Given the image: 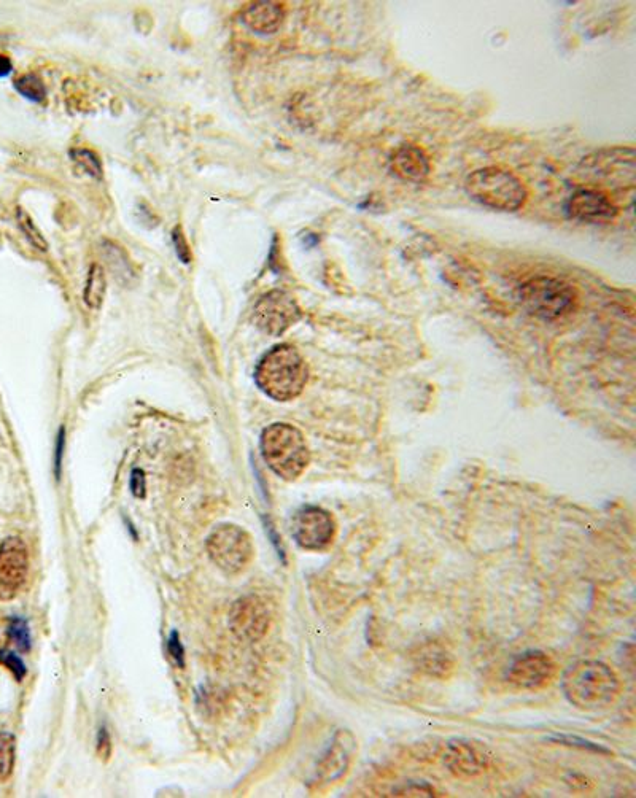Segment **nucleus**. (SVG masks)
Wrapping results in <instances>:
<instances>
[{"label":"nucleus","instance_id":"obj_8","mask_svg":"<svg viewBox=\"0 0 636 798\" xmlns=\"http://www.w3.org/2000/svg\"><path fill=\"white\" fill-rule=\"evenodd\" d=\"M301 317L298 303L287 291H269L253 307V323L269 336H282Z\"/></svg>","mask_w":636,"mask_h":798},{"label":"nucleus","instance_id":"obj_6","mask_svg":"<svg viewBox=\"0 0 636 798\" xmlns=\"http://www.w3.org/2000/svg\"><path fill=\"white\" fill-rule=\"evenodd\" d=\"M206 547L215 565L226 574H241L252 562V538L233 523L218 525L207 538Z\"/></svg>","mask_w":636,"mask_h":798},{"label":"nucleus","instance_id":"obj_13","mask_svg":"<svg viewBox=\"0 0 636 798\" xmlns=\"http://www.w3.org/2000/svg\"><path fill=\"white\" fill-rule=\"evenodd\" d=\"M271 622L268 608L258 597H245L234 603L229 614V627L237 638L258 641L266 635Z\"/></svg>","mask_w":636,"mask_h":798},{"label":"nucleus","instance_id":"obj_14","mask_svg":"<svg viewBox=\"0 0 636 798\" xmlns=\"http://www.w3.org/2000/svg\"><path fill=\"white\" fill-rule=\"evenodd\" d=\"M388 169L403 182L422 183L430 175L431 166L422 148L403 144L388 159Z\"/></svg>","mask_w":636,"mask_h":798},{"label":"nucleus","instance_id":"obj_23","mask_svg":"<svg viewBox=\"0 0 636 798\" xmlns=\"http://www.w3.org/2000/svg\"><path fill=\"white\" fill-rule=\"evenodd\" d=\"M0 663H2L5 668L12 671L16 681H23L24 676H26V667H24L23 660H21L15 652L0 651Z\"/></svg>","mask_w":636,"mask_h":798},{"label":"nucleus","instance_id":"obj_11","mask_svg":"<svg viewBox=\"0 0 636 798\" xmlns=\"http://www.w3.org/2000/svg\"><path fill=\"white\" fill-rule=\"evenodd\" d=\"M29 554L23 539L7 538L0 544V600L10 601L28 578Z\"/></svg>","mask_w":636,"mask_h":798},{"label":"nucleus","instance_id":"obj_26","mask_svg":"<svg viewBox=\"0 0 636 798\" xmlns=\"http://www.w3.org/2000/svg\"><path fill=\"white\" fill-rule=\"evenodd\" d=\"M129 487H131L132 495L144 500L145 495H147V481H145V473L142 469H132Z\"/></svg>","mask_w":636,"mask_h":798},{"label":"nucleus","instance_id":"obj_12","mask_svg":"<svg viewBox=\"0 0 636 798\" xmlns=\"http://www.w3.org/2000/svg\"><path fill=\"white\" fill-rule=\"evenodd\" d=\"M565 212L571 220L587 225H605L619 214V207L602 190L582 188L574 191L565 204Z\"/></svg>","mask_w":636,"mask_h":798},{"label":"nucleus","instance_id":"obj_18","mask_svg":"<svg viewBox=\"0 0 636 798\" xmlns=\"http://www.w3.org/2000/svg\"><path fill=\"white\" fill-rule=\"evenodd\" d=\"M16 760V741L12 733H0V783L12 776Z\"/></svg>","mask_w":636,"mask_h":798},{"label":"nucleus","instance_id":"obj_9","mask_svg":"<svg viewBox=\"0 0 636 798\" xmlns=\"http://www.w3.org/2000/svg\"><path fill=\"white\" fill-rule=\"evenodd\" d=\"M357 740L353 733L346 729H339L331 738L328 748L318 760L315 768L312 786L317 791H322L331 784L338 783L346 775L357 754Z\"/></svg>","mask_w":636,"mask_h":798},{"label":"nucleus","instance_id":"obj_1","mask_svg":"<svg viewBox=\"0 0 636 798\" xmlns=\"http://www.w3.org/2000/svg\"><path fill=\"white\" fill-rule=\"evenodd\" d=\"M563 695L574 708L600 711L619 697V678L600 660H579L568 667L562 678Z\"/></svg>","mask_w":636,"mask_h":798},{"label":"nucleus","instance_id":"obj_3","mask_svg":"<svg viewBox=\"0 0 636 798\" xmlns=\"http://www.w3.org/2000/svg\"><path fill=\"white\" fill-rule=\"evenodd\" d=\"M261 454L272 473L293 482L303 476L311 463L304 434L288 423H272L261 433Z\"/></svg>","mask_w":636,"mask_h":798},{"label":"nucleus","instance_id":"obj_29","mask_svg":"<svg viewBox=\"0 0 636 798\" xmlns=\"http://www.w3.org/2000/svg\"><path fill=\"white\" fill-rule=\"evenodd\" d=\"M13 64L7 56L0 55V78L8 77L12 74Z\"/></svg>","mask_w":636,"mask_h":798},{"label":"nucleus","instance_id":"obj_16","mask_svg":"<svg viewBox=\"0 0 636 798\" xmlns=\"http://www.w3.org/2000/svg\"><path fill=\"white\" fill-rule=\"evenodd\" d=\"M241 21L256 34H276L284 24L285 8L279 2H269V0L252 2L242 8Z\"/></svg>","mask_w":636,"mask_h":798},{"label":"nucleus","instance_id":"obj_2","mask_svg":"<svg viewBox=\"0 0 636 798\" xmlns=\"http://www.w3.org/2000/svg\"><path fill=\"white\" fill-rule=\"evenodd\" d=\"M309 380V366L293 345L280 344L264 353L255 369L261 392L280 403L298 398Z\"/></svg>","mask_w":636,"mask_h":798},{"label":"nucleus","instance_id":"obj_10","mask_svg":"<svg viewBox=\"0 0 636 798\" xmlns=\"http://www.w3.org/2000/svg\"><path fill=\"white\" fill-rule=\"evenodd\" d=\"M557 671L559 667L551 655L543 651H527L512 660L506 679L519 689L538 690L549 686Z\"/></svg>","mask_w":636,"mask_h":798},{"label":"nucleus","instance_id":"obj_15","mask_svg":"<svg viewBox=\"0 0 636 798\" xmlns=\"http://www.w3.org/2000/svg\"><path fill=\"white\" fill-rule=\"evenodd\" d=\"M444 759L450 771L466 778L479 775L489 765L487 752L477 744L465 740L450 741Z\"/></svg>","mask_w":636,"mask_h":798},{"label":"nucleus","instance_id":"obj_21","mask_svg":"<svg viewBox=\"0 0 636 798\" xmlns=\"http://www.w3.org/2000/svg\"><path fill=\"white\" fill-rule=\"evenodd\" d=\"M8 636L13 643L20 647L21 651L28 652L31 649V632H29L28 622L21 617H12L7 630Z\"/></svg>","mask_w":636,"mask_h":798},{"label":"nucleus","instance_id":"obj_19","mask_svg":"<svg viewBox=\"0 0 636 798\" xmlns=\"http://www.w3.org/2000/svg\"><path fill=\"white\" fill-rule=\"evenodd\" d=\"M13 86L21 96L26 97L28 101L37 102V104L45 101V97H47V88L43 85L42 80L34 74L23 75L15 80Z\"/></svg>","mask_w":636,"mask_h":798},{"label":"nucleus","instance_id":"obj_24","mask_svg":"<svg viewBox=\"0 0 636 798\" xmlns=\"http://www.w3.org/2000/svg\"><path fill=\"white\" fill-rule=\"evenodd\" d=\"M167 651L171 654L174 663H177V667H185V649H183L179 633L172 632L171 635H169V640H167Z\"/></svg>","mask_w":636,"mask_h":798},{"label":"nucleus","instance_id":"obj_27","mask_svg":"<svg viewBox=\"0 0 636 798\" xmlns=\"http://www.w3.org/2000/svg\"><path fill=\"white\" fill-rule=\"evenodd\" d=\"M97 752L104 760H109L112 754V740H110L109 730L105 725H102L97 733Z\"/></svg>","mask_w":636,"mask_h":798},{"label":"nucleus","instance_id":"obj_28","mask_svg":"<svg viewBox=\"0 0 636 798\" xmlns=\"http://www.w3.org/2000/svg\"><path fill=\"white\" fill-rule=\"evenodd\" d=\"M66 436H64V428H61V433L58 434V446H56V460H55V471H56V479L61 477V465H63V454H64V442H66Z\"/></svg>","mask_w":636,"mask_h":798},{"label":"nucleus","instance_id":"obj_7","mask_svg":"<svg viewBox=\"0 0 636 798\" xmlns=\"http://www.w3.org/2000/svg\"><path fill=\"white\" fill-rule=\"evenodd\" d=\"M338 533L331 512L318 506L298 509L291 520V535L301 549L312 552L326 551Z\"/></svg>","mask_w":636,"mask_h":798},{"label":"nucleus","instance_id":"obj_22","mask_svg":"<svg viewBox=\"0 0 636 798\" xmlns=\"http://www.w3.org/2000/svg\"><path fill=\"white\" fill-rule=\"evenodd\" d=\"M70 156L74 159L75 163L78 166L83 167L91 177L94 179H101L102 177V166L101 161L97 158V155H94L93 152L90 150H72L70 152Z\"/></svg>","mask_w":636,"mask_h":798},{"label":"nucleus","instance_id":"obj_25","mask_svg":"<svg viewBox=\"0 0 636 798\" xmlns=\"http://www.w3.org/2000/svg\"><path fill=\"white\" fill-rule=\"evenodd\" d=\"M172 242H174L175 253H177V256H179V260L185 264L190 263V248H188L187 239H185V236H183L182 228H180V226H177V228L172 231Z\"/></svg>","mask_w":636,"mask_h":798},{"label":"nucleus","instance_id":"obj_20","mask_svg":"<svg viewBox=\"0 0 636 798\" xmlns=\"http://www.w3.org/2000/svg\"><path fill=\"white\" fill-rule=\"evenodd\" d=\"M16 217H18V225H20L21 231L26 234L29 242H31L35 248L42 250V252H47V241H45V237L42 236V233H40L39 229H37V226L34 225L32 218L29 217V215L26 214L21 207L18 209V212H16Z\"/></svg>","mask_w":636,"mask_h":798},{"label":"nucleus","instance_id":"obj_4","mask_svg":"<svg viewBox=\"0 0 636 798\" xmlns=\"http://www.w3.org/2000/svg\"><path fill=\"white\" fill-rule=\"evenodd\" d=\"M465 191L473 201L498 212H517L527 202L522 180L501 167H484L468 175Z\"/></svg>","mask_w":636,"mask_h":798},{"label":"nucleus","instance_id":"obj_17","mask_svg":"<svg viewBox=\"0 0 636 798\" xmlns=\"http://www.w3.org/2000/svg\"><path fill=\"white\" fill-rule=\"evenodd\" d=\"M105 290H107V280H105L104 268L101 264H91L86 280L85 291H83V301L90 309H101L104 303Z\"/></svg>","mask_w":636,"mask_h":798},{"label":"nucleus","instance_id":"obj_5","mask_svg":"<svg viewBox=\"0 0 636 798\" xmlns=\"http://www.w3.org/2000/svg\"><path fill=\"white\" fill-rule=\"evenodd\" d=\"M517 299L528 314L552 322L573 312L578 295L570 283L563 280L535 277L520 285Z\"/></svg>","mask_w":636,"mask_h":798}]
</instances>
